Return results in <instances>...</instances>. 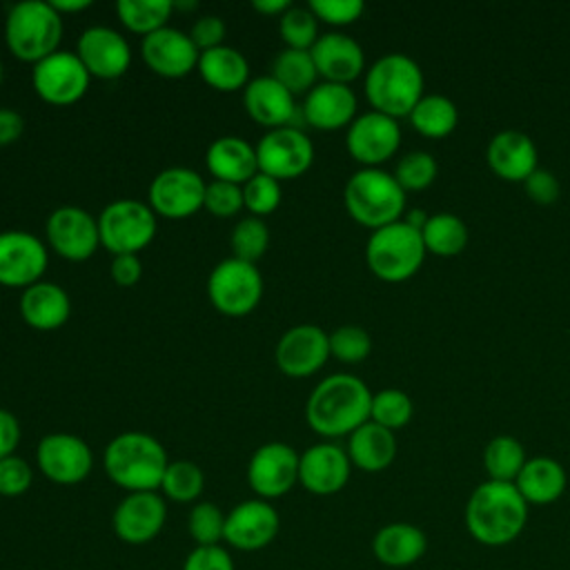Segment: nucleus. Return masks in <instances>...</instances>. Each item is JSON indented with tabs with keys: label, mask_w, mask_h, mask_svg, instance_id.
I'll list each match as a JSON object with an SVG mask.
<instances>
[{
	"label": "nucleus",
	"mask_w": 570,
	"mask_h": 570,
	"mask_svg": "<svg viewBox=\"0 0 570 570\" xmlns=\"http://www.w3.org/2000/svg\"><path fill=\"white\" fill-rule=\"evenodd\" d=\"M463 519L476 543L501 548L523 532L528 523V503L514 483L488 479L468 497Z\"/></svg>",
	"instance_id": "f257e3e1"
},
{
	"label": "nucleus",
	"mask_w": 570,
	"mask_h": 570,
	"mask_svg": "<svg viewBox=\"0 0 570 570\" xmlns=\"http://www.w3.org/2000/svg\"><path fill=\"white\" fill-rule=\"evenodd\" d=\"M356 94L350 85L316 82L303 98L301 116L318 131H336L350 127L356 118Z\"/></svg>",
	"instance_id": "b1692460"
},
{
	"label": "nucleus",
	"mask_w": 570,
	"mask_h": 570,
	"mask_svg": "<svg viewBox=\"0 0 570 570\" xmlns=\"http://www.w3.org/2000/svg\"><path fill=\"white\" fill-rule=\"evenodd\" d=\"M428 249L419 229L403 218L379 227L365 243V263L374 276L387 283H401L419 272Z\"/></svg>",
	"instance_id": "0eeeda50"
},
{
	"label": "nucleus",
	"mask_w": 570,
	"mask_h": 570,
	"mask_svg": "<svg viewBox=\"0 0 570 570\" xmlns=\"http://www.w3.org/2000/svg\"><path fill=\"white\" fill-rule=\"evenodd\" d=\"M53 9L65 18L69 13H78V11H85L91 7L89 0H51Z\"/></svg>",
	"instance_id": "bf43d9fd"
},
{
	"label": "nucleus",
	"mask_w": 570,
	"mask_h": 570,
	"mask_svg": "<svg viewBox=\"0 0 570 570\" xmlns=\"http://www.w3.org/2000/svg\"><path fill=\"white\" fill-rule=\"evenodd\" d=\"M167 521V499L160 492H127L114 514L111 528L116 537L129 546L154 541Z\"/></svg>",
	"instance_id": "6ab92c4d"
},
{
	"label": "nucleus",
	"mask_w": 570,
	"mask_h": 570,
	"mask_svg": "<svg viewBox=\"0 0 570 570\" xmlns=\"http://www.w3.org/2000/svg\"><path fill=\"white\" fill-rule=\"evenodd\" d=\"M425 249L434 256H456L468 245V225L452 212H436L421 229Z\"/></svg>",
	"instance_id": "f704fd0d"
},
{
	"label": "nucleus",
	"mask_w": 570,
	"mask_h": 570,
	"mask_svg": "<svg viewBox=\"0 0 570 570\" xmlns=\"http://www.w3.org/2000/svg\"><path fill=\"white\" fill-rule=\"evenodd\" d=\"M514 485L528 505H548L566 492L568 474L557 459L532 456L521 468Z\"/></svg>",
	"instance_id": "2f4dec72"
},
{
	"label": "nucleus",
	"mask_w": 570,
	"mask_h": 570,
	"mask_svg": "<svg viewBox=\"0 0 570 570\" xmlns=\"http://www.w3.org/2000/svg\"><path fill=\"white\" fill-rule=\"evenodd\" d=\"M171 4H174V9H180V11H194V9H198V2H194V0H189V2H174V0H171Z\"/></svg>",
	"instance_id": "680f3d73"
},
{
	"label": "nucleus",
	"mask_w": 570,
	"mask_h": 570,
	"mask_svg": "<svg viewBox=\"0 0 570 570\" xmlns=\"http://www.w3.org/2000/svg\"><path fill=\"white\" fill-rule=\"evenodd\" d=\"M281 530L278 510L265 499H247L236 503L225 514L223 541L243 552H256L267 548Z\"/></svg>",
	"instance_id": "aec40b11"
},
{
	"label": "nucleus",
	"mask_w": 570,
	"mask_h": 570,
	"mask_svg": "<svg viewBox=\"0 0 570 570\" xmlns=\"http://www.w3.org/2000/svg\"><path fill=\"white\" fill-rule=\"evenodd\" d=\"M525 461L523 445L510 434L492 436L483 450V468L492 481L514 483Z\"/></svg>",
	"instance_id": "4c0bfd02"
},
{
	"label": "nucleus",
	"mask_w": 570,
	"mask_h": 570,
	"mask_svg": "<svg viewBox=\"0 0 570 570\" xmlns=\"http://www.w3.org/2000/svg\"><path fill=\"white\" fill-rule=\"evenodd\" d=\"M278 33L285 47L289 49H305L309 51L318 40V20L309 11V7H289L278 18Z\"/></svg>",
	"instance_id": "79ce46f5"
},
{
	"label": "nucleus",
	"mask_w": 570,
	"mask_h": 570,
	"mask_svg": "<svg viewBox=\"0 0 570 570\" xmlns=\"http://www.w3.org/2000/svg\"><path fill=\"white\" fill-rule=\"evenodd\" d=\"M343 203L356 223L374 232L403 218L405 189L399 185L394 174L381 167H361L347 178Z\"/></svg>",
	"instance_id": "423d86ee"
},
{
	"label": "nucleus",
	"mask_w": 570,
	"mask_h": 570,
	"mask_svg": "<svg viewBox=\"0 0 570 570\" xmlns=\"http://www.w3.org/2000/svg\"><path fill=\"white\" fill-rule=\"evenodd\" d=\"M488 165L490 169L510 183L517 180H525L539 163V154H537V145L534 140L517 129H503L499 134H494L488 142V151H485Z\"/></svg>",
	"instance_id": "bb28decb"
},
{
	"label": "nucleus",
	"mask_w": 570,
	"mask_h": 570,
	"mask_svg": "<svg viewBox=\"0 0 570 570\" xmlns=\"http://www.w3.org/2000/svg\"><path fill=\"white\" fill-rule=\"evenodd\" d=\"M207 296L216 312L245 316L254 312L263 298V276L254 263L234 256L223 258L209 272Z\"/></svg>",
	"instance_id": "1a4fd4ad"
},
{
	"label": "nucleus",
	"mask_w": 570,
	"mask_h": 570,
	"mask_svg": "<svg viewBox=\"0 0 570 570\" xmlns=\"http://www.w3.org/2000/svg\"><path fill=\"white\" fill-rule=\"evenodd\" d=\"M62 16L45 0H22L11 4L4 18V42L13 58L40 62L60 49Z\"/></svg>",
	"instance_id": "39448f33"
},
{
	"label": "nucleus",
	"mask_w": 570,
	"mask_h": 570,
	"mask_svg": "<svg viewBox=\"0 0 570 570\" xmlns=\"http://www.w3.org/2000/svg\"><path fill=\"white\" fill-rule=\"evenodd\" d=\"M292 4L287 0H254L252 2V9L261 16H267V18H281Z\"/></svg>",
	"instance_id": "13d9d810"
},
{
	"label": "nucleus",
	"mask_w": 570,
	"mask_h": 570,
	"mask_svg": "<svg viewBox=\"0 0 570 570\" xmlns=\"http://www.w3.org/2000/svg\"><path fill=\"white\" fill-rule=\"evenodd\" d=\"M428 550V534L407 521H392L376 530L372 552L387 568L414 566Z\"/></svg>",
	"instance_id": "c85d7f7f"
},
{
	"label": "nucleus",
	"mask_w": 570,
	"mask_h": 570,
	"mask_svg": "<svg viewBox=\"0 0 570 570\" xmlns=\"http://www.w3.org/2000/svg\"><path fill=\"white\" fill-rule=\"evenodd\" d=\"M523 187H525V194L530 200L539 203V205H552L559 194H561V185L557 180V176L548 169H541L537 167L525 180H523Z\"/></svg>",
	"instance_id": "864d4df0"
},
{
	"label": "nucleus",
	"mask_w": 570,
	"mask_h": 570,
	"mask_svg": "<svg viewBox=\"0 0 570 570\" xmlns=\"http://www.w3.org/2000/svg\"><path fill=\"white\" fill-rule=\"evenodd\" d=\"M91 76L76 51L58 49L31 69V87L36 96L53 107L78 102L89 89Z\"/></svg>",
	"instance_id": "9d476101"
},
{
	"label": "nucleus",
	"mask_w": 570,
	"mask_h": 570,
	"mask_svg": "<svg viewBox=\"0 0 570 570\" xmlns=\"http://www.w3.org/2000/svg\"><path fill=\"white\" fill-rule=\"evenodd\" d=\"M203 176L191 167H167L158 171L147 189V205L156 216L183 220L194 216L205 205Z\"/></svg>",
	"instance_id": "9b49d317"
},
{
	"label": "nucleus",
	"mask_w": 570,
	"mask_h": 570,
	"mask_svg": "<svg viewBox=\"0 0 570 570\" xmlns=\"http://www.w3.org/2000/svg\"><path fill=\"white\" fill-rule=\"evenodd\" d=\"M18 309H20V318L31 330L53 332L69 321L71 298L60 285L51 281H40L22 289Z\"/></svg>",
	"instance_id": "cd10ccee"
},
{
	"label": "nucleus",
	"mask_w": 570,
	"mask_h": 570,
	"mask_svg": "<svg viewBox=\"0 0 570 570\" xmlns=\"http://www.w3.org/2000/svg\"><path fill=\"white\" fill-rule=\"evenodd\" d=\"M330 358V334L312 323H301L281 334L274 347L276 367L289 379L316 374Z\"/></svg>",
	"instance_id": "a211bd4d"
},
{
	"label": "nucleus",
	"mask_w": 570,
	"mask_h": 570,
	"mask_svg": "<svg viewBox=\"0 0 570 570\" xmlns=\"http://www.w3.org/2000/svg\"><path fill=\"white\" fill-rule=\"evenodd\" d=\"M169 465L165 445L138 430L116 434L102 452V468L109 481L127 492H158Z\"/></svg>",
	"instance_id": "7ed1b4c3"
},
{
	"label": "nucleus",
	"mask_w": 570,
	"mask_h": 570,
	"mask_svg": "<svg viewBox=\"0 0 570 570\" xmlns=\"http://www.w3.org/2000/svg\"><path fill=\"white\" fill-rule=\"evenodd\" d=\"M314 67L325 82L350 85L365 69L363 47L343 31L321 33L309 49Z\"/></svg>",
	"instance_id": "393cba45"
},
{
	"label": "nucleus",
	"mask_w": 570,
	"mask_h": 570,
	"mask_svg": "<svg viewBox=\"0 0 570 570\" xmlns=\"http://www.w3.org/2000/svg\"><path fill=\"white\" fill-rule=\"evenodd\" d=\"M347 456L363 472H383L396 459V436L392 430L365 421L347 436Z\"/></svg>",
	"instance_id": "7c9ffc66"
},
{
	"label": "nucleus",
	"mask_w": 570,
	"mask_h": 570,
	"mask_svg": "<svg viewBox=\"0 0 570 570\" xmlns=\"http://www.w3.org/2000/svg\"><path fill=\"white\" fill-rule=\"evenodd\" d=\"M49 265V247L24 229L0 232V285L27 289L42 281Z\"/></svg>",
	"instance_id": "dca6fc26"
},
{
	"label": "nucleus",
	"mask_w": 570,
	"mask_h": 570,
	"mask_svg": "<svg viewBox=\"0 0 570 570\" xmlns=\"http://www.w3.org/2000/svg\"><path fill=\"white\" fill-rule=\"evenodd\" d=\"M36 465L51 483L76 485L91 474L94 452L78 434L51 432L36 445Z\"/></svg>",
	"instance_id": "4468645a"
},
{
	"label": "nucleus",
	"mask_w": 570,
	"mask_h": 570,
	"mask_svg": "<svg viewBox=\"0 0 570 570\" xmlns=\"http://www.w3.org/2000/svg\"><path fill=\"white\" fill-rule=\"evenodd\" d=\"M412 414H414V403L403 390L385 387V390H379L376 394H372L370 421L394 432V430L407 425Z\"/></svg>",
	"instance_id": "a19ab883"
},
{
	"label": "nucleus",
	"mask_w": 570,
	"mask_h": 570,
	"mask_svg": "<svg viewBox=\"0 0 570 570\" xmlns=\"http://www.w3.org/2000/svg\"><path fill=\"white\" fill-rule=\"evenodd\" d=\"M401 145V127L396 118L381 111L356 116L345 134L347 154L363 167H379L390 160Z\"/></svg>",
	"instance_id": "f3484780"
},
{
	"label": "nucleus",
	"mask_w": 570,
	"mask_h": 570,
	"mask_svg": "<svg viewBox=\"0 0 570 570\" xmlns=\"http://www.w3.org/2000/svg\"><path fill=\"white\" fill-rule=\"evenodd\" d=\"M158 216L154 209L134 198H118L102 207L98 214V234L100 245L111 254H138L145 249L158 227Z\"/></svg>",
	"instance_id": "6e6552de"
},
{
	"label": "nucleus",
	"mask_w": 570,
	"mask_h": 570,
	"mask_svg": "<svg viewBox=\"0 0 570 570\" xmlns=\"http://www.w3.org/2000/svg\"><path fill=\"white\" fill-rule=\"evenodd\" d=\"M225 514L214 501H196L187 517V530L196 546H220L225 537Z\"/></svg>",
	"instance_id": "37998d69"
},
{
	"label": "nucleus",
	"mask_w": 570,
	"mask_h": 570,
	"mask_svg": "<svg viewBox=\"0 0 570 570\" xmlns=\"http://www.w3.org/2000/svg\"><path fill=\"white\" fill-rule=\"evenodd\" d=\"M2 78H4V69H2V60H0V85H2Z\"/></svg>",
	"instance_id": "e2e57ef3"
},
{
	"label": "nucleus",
	"mask_w": 570,
	"mask_h": 570,
	"mask_svg": "<svg viewBox=\"0 0 570 570\" xmlns=\"http://www.w3.org/2000/svg\"><path fill=\"white\" fill-rule=\"evenodd\" d=\"M171 13H174L171 0H118L116 2V16L120 24L127 31L142 38L167 27Z\"/></svg>",
	"instance_id": "c9c22d12"
},
{
	"label": "nucleus",
	"mask_w": 570,
	"mask_h": 570,
	"mask_svg": "<svg viewBox=\"0 0 570 570\" xmlns=\"http://www.w3.org/2000/svg\"><path fill=\"white\" fill-rule=\"evenodd\" d=\"M109 276L120 287L138 285V281L142 276V263H140L138 254H118V256H114L111 265H109Z\"/></svg>",
	"instance_id": "5fc2aeb1"
},
{
	"label": "nucleus",
	"mask_w": 570,
	"mask_h": 570,
	"mask_svg": "<svg viewBox=\"0 0 570 570\" xmlns=\"http://www.w3.org/2000/svg\"><path fill=\"white\" fill-rule=\"evenodd\" d=\"M428 212H423V209H419V207H414V209H410V212H405L403 214V220L407 223V225H412L414 229H423L425 227V223H428Z\"/></svg>",
	"instance_id": "052dcab7"
},
{
	"label": "nucleus",
	"mask_w": 570,
	"mask_h": 570,
	"mask_svg": "<svg viewBox=\"0 0 570 570\" xmlns=\"http://www.w3.org/2000/svg\"><path fill=\"white\" fill-rule=\"evenodd\" d=\"M283 198V189L281 183L263 171L254 174L245 185H243V200H245V209L252 216H267L272 212L278 209Z\"/></svg>",
	"instance_id": "49530a36"
},
{
	"label": "nucleus",
	"mask_w": 570,
	"mask_h": 570,
	"mask_svg": "<svg viewBox=\"0 0 570 570\" xmlns=\"http://www.w3.org/2000/svg\"><path fill=\"white\" fill-rule=\"evenodd\" d=\"M76 56L89 76L98 80H116L125 76L131 65V47L127 38L107 24L87 27L76 42Z\"/></svg>",
	"instance_id": "412c9836"
},
{
	"label": "nucleus",
	"mask_w": 570,
	"mask_h": 570,
	"mask_svg": "<svg viewBox=\"0 0 570 570\" xmlns=\"http://www.w3.org/2000/svg\"><path fill=\"white\" fill-rule=\"evenodd\" d=\"M372 352V336L361 325H341L330 334V356L341 363H361Z\"/></svg>",
	"instance_id": "a18cd8bd"
},
{
	"label": "nucleus",
	"mask_w": 570,
	"mask_h": 570,
	"mask_svg": "<svg viewBox=\"0 0 570 570\" xmlns=\"http://www.w3.org/2000/svg\"><path fill=\"white\" fill-rule=\"evenodd\" d=\"M301 454L283 441L258 445L247 463V483L258 499L285 497L298 483Z\"/></svg>",
	"instance_id": "2eb2a0df"
},
{
	"label": "nucleus",
	"mask_w": 570,
	"mask_h": 570,
	"mask_svg": "<svg viewBox=\"0 0 570 570\" xmlns=\"http://www.w3.org/2000/svg\"><path fill=\"white\" fill-rule=\"evenodd\" d=\"M274 80H278L292 96L307 94L318 78V71L314 67L312 53L305 49H281L272 62Z\"/></svg>",
	"instance_id": "e433bc0d"
},
{
	"label": "nucleus",
	"mask_w": 570,
	"mask_h": 570,
	"mask_svg": "<svg viewBox=\"0 0 570 570\" xmlns=\"http://www.w3.org/2000/svg\"><path fill=\"white\" fill-rule=\"evenodd\" d=\"M307 7L318 22H327L332 27L352 24L365 11L363 0H309Z\"/></svg>",
	"instance_id": "09e8293b"
},
{
	"label": "nucleus",
	"mask_w": 570,
	"mask_h": 570,
	"mask_svg": "<svg viewBox=\"0 0 570 570\" xmlns=\"http://www.w3.org/2000/svg\"><path fill=\"white\" fill-rule=\"evenodd\" d=\"M229 245L234 258L256 265V261H261L269 247V229L265 220L258 216L240 218L232 229Z\"/></svg>",
	"instance_id": "ea45409f"
},
{
	"label": "nucleus",
	"mask_w": 570,
	"mask_h": 570,
	"mask_svg": "<svg viewBox=\"0 0 570 570\" xmlns=\"http://www.w3.org/2000/svg\"><path fill=\"white\" fill-rule=\"evenodd\" d=\"M47 247L65 261L82 263L100 245L98 218L78 205L56 207L45 223Z\"/></svg>",
	"instance_id": "ddd939ff"
},
{
	"label": "nucleus",
	"mask_w": 570,
	"mask_h": 570,
	"mask_svg": "<svg viewBox=\"0 0 570 570\" xmlns=\"http://www.w3.org/2000/svg\"><path fill=\"white\" fill-rule=\"evenodd\" d=\"M205 165L214 180L245 185L254 174H258L256 147L240 136H220L209 142Z\"/></svg>",
	"instance_id": "c756f323"
},
{
	"label": "nucleus",
	"mask_w": 570,
	"mask_h": 570,
	"mask_svg": "<svg viewBox=\"0 0 570 570\" xmlns=\"http://www.w3.org/2000/svg\"><path fill=\"white\" fill-rule=\"evenodd\" d=\"M439 174L436 158L428 151H410L401 156V160L394 167V178L405 191H419L434 183Z\"/></svg>",
	"instance_id": "c03bdc74"
},
{
	"label": "nucleus",
	"mask_w": 570,
	"mask_h": 570,
	"mask_svg": "<svg viewBox=\"0 0 570 570\" xmlns=\"http://www.w3.org/2000/svg\"><path fill=\"white\" fill-rule=\"evenodd\" d=\"M243 105L247 116L267 131L292 127L298 111L294 96L272 76H258L249 80L243 89Z\"/></svg>",
	"instance_id": "a878e982"
},
{
	"label": "nucleus",
	"mask_w": 570,
	"mask_h": 570,
	"mask_svg": "<svg viewBox=\"0 0 570 570\" xmlns=\"http://www.w3.org/2000/svg\"><path fill=\"white\" fill-rule=\"evenodd\" d=\"M370 405L372 392L358 376L330 374L307 396L305 421L325 439L350 436L370 421Z\"/></svg>",
	"instance_id": "f03ea898"
},
{
	"label": "nucleus",
	"mask_w": 570,
	"mask_h": 570,
	"mask_svg": "<svg viewBox=\"0 0 570 570\" xmlns=\"http://www.w3.org/2000/svg\"><path fill=\"white\" fill-rule=\"evenodd\" d=\"M196 71L205 85H209L212 89L223 91V94L245 89L249 82L247 58L229 45H220V47L200 51Z\"/></svg>",
	"instance_id": "473e14b6"
},
{
	"label": "nucleus",
	"mask_w": 570,
	"mask_h": 570,
	"mask_svg": "<svg viewBox=\"0 0 570 570\" xmlns=\"http://www.w3.org/2000/svg\"><path fill=\"white\" fill-rule=\"evenodd\" d=\"M203 209H207L216 218H234L236 214H240V209H245L243 185H234L225 180L207 183Z\"/></svg>",
	"instance_id": "de8ad7c7"
},
{
	"label": "nucleus",
	"mask_w": 570,
	"mask_h": 570,
	"mask_svg": "<svg viewBox=\"0 0 570 570\" xmlns=\"http://www.w3.org/2000/svg\"><path fill=\"white\" fill-rule=\"evenodd\" d=\"M20 443V423L13 412L0 407V459L16 454Z\"/></svg>",
	"instance_id": "6e6d98bb"
},
{
	"label": "nucleus",
	"mask_w": 570,
	"mask_h": 570,
	"mask_svg": "<svg viewBox=\"0 0 570 570\" xmlns=\"http://www.w3.org/2000/svg\"><path fill=\"white\" fill-rule=\"evenodd\" d=\"M425 78L416 60L405 53H385L365 71V96L374 111L392 118L410 116L423 98Z\"/></svg>",
	"instance_id": "20e7f679"
},
{
	"label": "nucleus",
	"mask_w": 570,
	"mask_h": 570,
	"mask_svg": "<svg viewBox=\"0 0 570 570\" xmlns=\"http://www.w3.org/2000/svg\"><path fill=\"white\" fill-rule=\"evenodd\" d=\"M350 474L352 461L347 456V450L336 443L323 441L301 452L298 483L316 497H330L341 492L347 485Z\"/></svg>",
	"instance_id": "5701e85b"
},
{
	"label": "nucleus",
	"mask_w": 570,
	"mask_h": 570,
	"mask_svg": "<svg viewBox=\"0 0 570 570\" xmlns=\"http://www.w3.org/2000/svg\"><path fill=\"white\" fill-rule=\"evenodd\" d=\"M31 483H33V470L22 456L11 454L0 459V497H7V499L20 497L31 488Z\"/></svg>",
	"instance_id": "8fccbe9b"
},
{
	"label": "nucleus",
	"mask_w": 570,
	"mask_h": 570,
	"mask_svg": "<svg viewBox=\"0 0 570 570\" xmlns=\"http://www.w3.org/2000/svg\"><path fill=\"white\" fill-rule=\"evenodd\" d=\"M200 51L191 42L189 33L176 27H163L140 40V58L149 71L160 78L178 80L191 73L198 65Z\"/></svg>",
	"instance_id": "4be33fe9"
},
{
	"label": "nucleus",
	"mask_w": 570,
	"mask_h": 570,
	"mask_svg": "<svg viewBox=\"0 0 570 570\" xmlns=\"http://www.w3.org/2000/svg\"><path fill=\"white\" fill-rule=\"evenodd\" d=\"M225 31H227V27H225L223 18H218L214 13H205V16H200L191 24L189 38H191V42L196 45L198 51H207V49L225 45L223 42L225 40Z\"/></svg>",
	"instance_id": "603ef678"
},
{
	"label": "nucleus",
	"mask_w": 570,
	"mask_h": 570,
	"mask_svg": "<svg viewBox=\"0 0 570 570\" xmlns=\"http://www.w3.org/2000/svg\"><path fill=\"white\" fill-rule=\"evenodd\" d=\"M24 134V118L9 107H0V147L13 145Z\"/></svg>",
	"instance_id": "4d7b16f0"
},
{
	"label": "nucleus",
	"mask_w": 570,
	"mask_h": 570,
	"mask_svg": "<svg viewBox=\"0 0 570 570\" xmlns=\"http://www.w3.org/2000/svg\"><path fill=\"white\" fill-rule=\"evenodd\" d=\"M412 127L428 138H443L456 129L459 109L443 94H423L410 114Z\"/></svg>",
	"instance_id": "72a5a7b5"
},
{
	"label": "nucleus",
	"mask_w": 570,
	"mask_h": 570,
	"mask_svg": "<svg viewBox=\"0 0 570 570\" xmlns=\"http://www.w3.org/2000/svg\"><path fill=\"white\" fill-rule=\"evenodd\" d=\"M158 490L174 503H196L205 490V472L198 463L187 459L169 461Z\"/></svg>",
	"instance_id": "58836bf2"
},
{
	"label": "nucleus",
	"mask_w": 570,
	"mask_h": 570,
	"mask_svg": "<svg viewBox=\"0 0 570 570\" xmlns=\"http://www.w3.org/2000/svg\"><path fill=\"white\" fill-rule=\"evenodd\" d=\"M183 570H236L234 559L223 546H196L183 561Z\"/></svg>",
	"instance_id": "3c124183"
},
{
	"label": "nucleus",
	"mask_w": 570,
	"mask_h": 570,
	"mask_svg": "<svg viewBox=\"0 0 570 570\" xmlns=\"http://www.w3.org/2000/svg\"><path fill=\"white\" fill-rule=\"evenodd\" d=\"M256 147L258 171L281 180L303 176L314 163V145L301 127H278L261 136Z\"/></svg>",
	"instance_id": "f8f14e48"
}]
</instances>
